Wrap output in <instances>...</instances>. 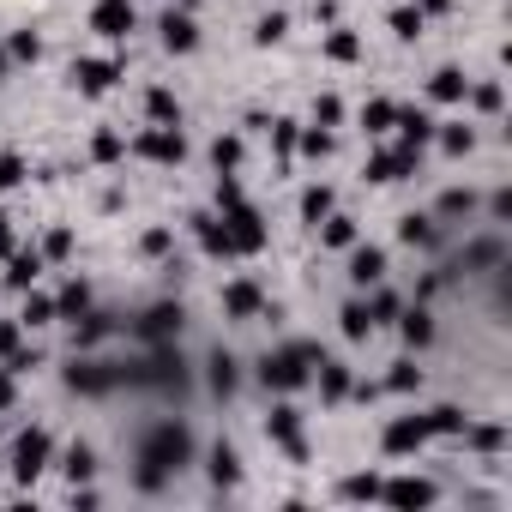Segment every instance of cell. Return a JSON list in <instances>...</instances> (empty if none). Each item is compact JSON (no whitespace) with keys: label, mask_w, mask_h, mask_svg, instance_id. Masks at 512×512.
I'll return each mask as SVG.
<instances>
[{"label":"cell","mask_w":512,"mask_h":512,"mask_svg":"<svg viewBox=\"0 0 512 512\" xmlns=\"http://www.w3.org/2000/svg\"><path fill=\"white\" fill-rule=\"evenodd\" d=\"M193 428L187 422H175V416H163V422H151L145 434H139V446H133V488L139 494H163L169 488V476H181L187 464H193Z\"/></svg>","instance_id":"obj_1"},{"label":"cell","mask_w":512,"mask_h":512,"mask_svg":"<svg viewBox=\"0 0 512 512\" xmlns=\"http://www.w3.org/2000/svg\"><path fill=\"white\" fill-rule=\"evenodd\" d=\"M320 356H326L320 344H278V350L260 356V386L278 392V398H296L302 386H314V362Z\"/></svg>","instance_id":"obj_2"},{"label":"cell","mask_w":512,"mask_h":512,"mask_svg":"<svg viewBox=\"0 0 512 512\" xmlns=\"http://www.w3.org/2000/svg\"><path fill=\"white\" fill-rule=\"evenodd\" d=\"M115 386H121V362H97L91 350H73L67 392H79V398H109Z\"/></svg>","instance_id":"obj_3"},{"label":"cell","mask_w":512,"mask_h":512,"mask_svg":"<svg viewBox=\"0 0 512 512\" xmlns=\"http://www.w3.org/2000/svg\"><path fill=\"white\" fill-rule=\"evenodd\" d=\"M49 464H55V434H49V428H25V434L13 440V476L31 488Z\"/></svg>","instance_id":"obj_4"},{"label":"cell","mask_w":512,"mask_h":512,"mask_svg":"<svg viewBox=\"0 0 512 512\" xmlns=\"http://www.w3.org/2000/svg\"><path fill=\"white\" fill-rule=\"evenodd\" d=\"M500 260H506V241H500V235H476V241L458 253V260H446L434 278H440V284H452V278H476V272H488V266H500Z\"/></svg>","instance_id":"obj_5"},{"label":"cell","mask_w":512,"mask_h":512,"mask_svg":"<svg viewBox=\"0 0 512 512\" xmlns=\"http://www.w3.org/2000/svg\"><path fill=\"white\" fill-rule=\"evenodd\" d=\"M181 326H187V308H181V302H151V308L133 320V338H139V344H175Z\"/></svg>","instance_id":"obj_6"},{"label":"cell","mask_w":512,"mask_h":512,"mask_svg":"<svg viewBox=\"0 0 512 512\" xmlns=\"http://www.w3.org/2000/svg\"><path fill=\"white\" fill-rule=\"evenodd\" d=\"M223 229H229V241H235V260H241V253H260V247H266V217L253 211L247 199L223 205Z\"/></svg>","instance_id":"obj_7"},{"label":"cell","mask_w":512,"mask_h":512,"mask_svg":"<svg viewBox=\"0 0 512 512\" xmlns=\"http://www.w3.org/2000/svg\"><path fill=\"white\" fill-rule=\"evenodd\" d=\"M133 151L145 157V163H163V169H175V163H187V133L181 127H145L139 139H133Z\"/></svg>","instance_id":"obj_8"},{"label":"cell","mask_w":512,"mask_h":512,"mask_svg":"<svg viewBox=\"0 0 512 512\" xmlns=\"http://www.w3.org/2000/svg\"><path fill=\"white\" fill-rule=\"evenodd\" d=\"M416 169H422V151H410V145H386V151H374V157H368L362 181H374V187H392V181H410Z\"/></svg>","instance_id":"obj_9"},{"label":"cell","mask_w":512,"mask_h":512,"mask_svg":"<svg viewBox=\"0 0 512 512\" xmlns=\"http://www.w3.org/2000/svg\"><path fill=\"white\" fill-rule=\"evenodd\" d=\"M428 440H434V434H428V416H392V422L380 428V452H386V458H416Z\"/></svg>","instance_id":"obj_10"},{"label":"cell","mask_w":512,"mask_h":512,"mask_svg":"<svg viewBox=\"0 0 512 512\" xmlns=\"http://www.w3.org/2000/svg\"><path fill=\"white\" fill-rule=\"evenodd\" d=\"M380 500L398 506V512H428L440 500V488L428 476H392V482H380Z\"/></svg>","instance_id":"obj_11"},{"label":"cell","mask_w":512,"mask_h":512,"mask_svg":"<svg viewBox=\"0 0 512 512\" xmlns=\"http://www.w3.org/2000/svg\"><path fill=\"white\" fill-rule=\"evenodd\" d=\"M266 434L296 458V464H308V440H302V410L284 398V404H272V416H266Z\"/></svg>","instance_id":"obj_12"},{"label":"cell","mask_w":512,"mask_h":512,"mask_svg":"<svg viewBox=\"0 0 512 512\" xmlns=\"http://www.w3.org/2000/svg\"><path fill=\"white\" fill-rule=\"evenodd\" d=\"M139 25V13H133V0H97L91 7V31L103 37V43H127V31Z\"/></svg>","instance_id":"obj_13"},{"label":"cell","mask_w":512,"mask_h":512,"mask_svg":"<svg viewBox=\"0 0 512 512\" xmlns=\"http://www.w3.org/2000/svg\"><path fill=\"white\" fill-rule=\"evenodd\" d=\"M344 253H350V272H344V278H350L356 290H374V284H386V247H374V241H368V247H362V241H350Z\"/></svg>","instance_id":"obj_14"},{"label":"cell","mask_w":512,"mask_h":512,"mask_svg":"<svg viewBox=\"0 0 512 512\" xmlns=\"http://www.w3.org/2000/svg\"><path fill=\"white\" fill-rule=\"evenodd\" d=\"M157 43H163L169 55H193V49H199V25H193V13H187V7H169V13L157 19Z\"/></svg>","instance_id":"obj_15"},{"label":"cell","mask_w":512,"mask_h":512,"mask_svg":"<svg viewBox=\"0 0 512 512\" xmlns=\"http://www.w3.org/2000/svg\"><path fill=\"white\" fill-rule=\"evenodd\" d=\"M121 73H127L121 61H91V55H79V61H73V85H79L85 97H109V91L121 85Z\"/></svg>","instance_id":"obj_16"},{"label":"cell","mask_w":512,"mask_h":512,"mask_svg":"<svg viewBox=\"0 0 512 512\" xmlns=\"http://www.w3.org/2000/svg\"><path fill=\"white\" fill-rule=\"evenodd\" d=\"M260 314H266V290L253 278L223 284V320H260Z\"/></svg>","instance_id":"obj_17"},{"label":"cell","mask_w":512,"mask_h":512,"mask_svg":"<svg viewBox=\"0 0 512 512\" xmlns=\"http://www.w3.org/2000/svg\"><path fill=\"white\" fill-rule=\"evenodd\" d=\"M121 332V320L115 314H103V308H85L79 320H73V350H97V344H109Z\"/></svg>","instance_id":"obj_18"},{"label":"cell","mask_w":512,"mask_h":512,"mask_svg":"<svg viewBox=\"0 0 512 512\" xmlns=\"http://www.w3.org/2000/svg\"><path fill=\"white\" fill-rule=\"evenodd\" d=\"M392 326H398V338H404L410 350H428V344H434V314H428V302H404V314H398Z\"/></svg>","instance_id":"obj_19"},{"label":"cell","mask_w":512,"mask_h":512,"mask_svg":"<svg viewBox=\"0 0 512 512\" xmlns=\"http://www.w3.org/2000/svg\"><path fill=\"white\" fill-rule=\"evenodd\" d=\"M235 386H241V362L229 350H211L205 356V392L211 398H235Z\"/></svg>","instance_id":"obj_20"},{"label":"cell","mask_w":512,"mask_h":512,"mask_svg":"<svg viewBox=\"0 0 512 512\" xmlns=\"http://www.w3.org/2000/svg\"><path fill=\"white\" fill-rule=\"evenodd\" d=\"M314 368H320L314 380H320V398H326V404H344V398L356 392V380H350V362H338V356H320Z\"/></svg>","instance_id":"obj_21"},{"label":"cell","mask_w":512,"mask_h":512,"mask_svg":"<svg viewBox=\"0 0 512 512\" xmlns=\"http://www.w3.org/2000/svg\"><path fill=\"white\" fill-rule=\"evenodd\" d=\"M205 476H211V488H235V482H241V452H235L229 440H211V452H205Z\"/></svg>","instance_id":"obj_22"},{"label":"cell","mask_w":512,"mask_h":512,"mask_svg":"<svg viewBox=\"0 0 512 512\" xmlns=\"http://www.w3.org/2000/svg\"><path fill=\"white\" fill-rule=\"evenodd\" d=\"M392 133H398V145L422 151V145L434 139V115H428V109H398V115H392Z\"/></svg>","instance_id":"obj_23"},{"label":"cell","mask_w":512,"mask_h":512,"mask_svg":"<svg viewBox=\"0 0 512 512\" xmlns=\"http://www.w3.org/2000/svg\"><path fill=\"white\" fill-rule=\"evenodd\" d=\"M193 235H199V253H205V260H235V241H229L223 217H193Z\"/></svg>","instance_id":"obj_24"},{"label":"cell","mask_w":512,"mask_h":512,"mask_svg":"<svg viewBox=\"0 0 512 512\" xmlns=\"http://www.w3.org/2000/svg\"><path fill=\"white\" fill-rule=\"evenodd\" d=\"M37 278H43V253H37V247H31V253L13 247V253H7V290L25 296V290H37Z\"/></svg>","instance_id":"obj_25"},{"label":"cell","mask_w":512,"mask_h":512,"mask_svg":"<svg viewBox=\"0 0 512 512\" xmlns=\"http://www.w3.org/2000/svg\"><path fill=\"white\" fill-rule=\"evenodd\" d=\"M464 91H470L464 67H434V73H428V97H434V103H464Z\"/></svg>","instance_id":"obj_26"},{"label":"cell","mask_w":512,"mask_h":512,"mask_svg":"<svg viewBox=\"0 0 512 512\" xmlns=\"http://www.w3.org/2000/svg\"><path fill=\"white\" fill-rule=\"evenodd\" d=\"M61 470H67V482L79 488V482H91L97 476V446L91 440H73L67 452H61Z\"/></svg>","instance_id":"obj_27"},{"label":"cell","mask_w":512,"mask_h":512,"mask_svg":"<svg viewBox=\"0 0 512 512\" xmlns=\"http://www.w3.org/2000/svg\"><path fill=\"white\" fill-rule=\"evenodd\" d=\"M398 241H404V247H434V241H440V223L422 217V211H410V217H398Z\"/></svg>","instance_id":"obj_28"},{"label":"cell","mask_w":512,"mask_h":512,"mask_svg":"<svg viewBox=\"0 0 512 512\" xmlns=\"http://www.w3.org/2000/svg\"><path fill=\"white\" fill-rule=\"evenodd\" d=\"M85 308H91V284L85 278H67L61 296H55V320H79Z\"/></svg>","instance_id":"obj_29"},{"label":"cell","mask_w":512,"mask_h":512,"mask_svg":"<svg viewBox=\"0 0 512 512\" xmlns=\"http://www.w3.org/2000/svg\"><path fill=\"white\" fill-rule=\"evenodd\" d=\"M19 326H25V332H43V326H55V296H43V290H25Z\"/></svg>","instance_id":"obj_30"},{"label":"cell","mask_w":512,"mask_h":512,"mask_svg":"<svg viewBox=\"0 0 512 512\" xmlns=\"http://www.w3.org/2000/svg\"><path fill=\"white\" fill-rule=\"evenodd\" d=\"M145 115H151L157 127H181V103H175V91L151 85V91H145Z\"/></svg>","instance_id":"obj_31"},{"label":"cell","mask_w":512,"mask_h":512,"mask_svg":"<svg viewBox=\"0 0 512 512\" xmlns=\"http://www.w3.org/2000/svg\"><path fill=\"white\" fill-rule=\"evenodd\" d=\"M362 302H368V320H374V332H380V326H392V320L404 314V296H398V290H380V284H374V296H362Z\"/></svg>","instance_id":"obj_32"},{"label":"cell","mask_w":512,"mask_h":512,"mask_svg":"<svg viewBox=\"0 0 512 512\" xmlns=\"http://www.w3.org/2000/svg\"><path fill=\"white\" fill-rule=\"evenodd\" d=\"M464 422H470V416H464L458 404H434V410H428V434H434V440H458Z\"/></svg>","instance_id":"obj_33"},{"label":"cell","mask_w":512,"mask_h":512,"mask_svg":"<svg viewBox=\"0 0 512 512\" xmlns=\"http://www.w3.org/2000/svg\"><path fill=\"white\" fill-rule=\"evenodd\" d=\"M434 139H440V151H446V157H470V151H476V127H464V121L434 127Z\"/></svg>","instance_id":"obj_34"},{"label":"cell","mask_w":512,"mask_h":512,"mask_svg":"<svg viewBox=\"0 0 512 512\" xmlns=\"http://www.w3.org/2000/svg\"><path fill=\"white\" fill-rule=\"evenodd\" d=\"M338 211V193L326 187V181H314L308 193H302V223H320V217H332Z\"/></svg>","instance_id":"obj_35"},{"label":"cell","mask_w":512,"mask_h":512,"mask_svg":"<svg viewBox=\"0 0 512 512\" xmlns=\"http://www.w3.org/2000/svg\"><path fill=\"white\" fill-rule=\"evenodd\" d=\"M470 211H476V193H470V187H446L440 205H434L440 223H458V217H470Z\"/></svg>","instance_id":"obj_36"},{"label":"cell","mask_w":512,"mask_h":512,"mask_svg":"<svg viewBox=\"0 0 512 512\" xmlns=\"http://www.w3.org/2000/svg\"><path fill=\"white\" fill-rule=\"evenodd\" d=\"M314 229H320V247H350V241H356V217H344V211L320 217Z\"/></svg>","instance_id":"obj_37"},{"label":"cell","mask_w":512,"mask_h":512,"mask_svg":"<svg viewBox=\"0 0 512 512\" xmlns=\"http://www.w3.org/2000/svg\"><path fill=\"white\" fill-rule=\"evenodd\" d=\"M338 320H344V338H350V344L374 338V320H368V302H362V296H356V302H344V308H338Z\"/></svg>","instance_id":"obj_38"},{"label":"cell","mask_w":512,"mask_h":512,"mask_svg":"<svg viewBox=\"0 0 512 512\" xmlns=\"http://www.w3.org/2000/svg\"><path fill=\"white\" fill-rule=\"evenodd\" d=\"M458 440H470L476 452H500V446H506V428H500V422H464Z\"/></svg>","instance_id":"obj_39"},{"label":"cell","mask_w":512,"mask_h":512,"mask_svg":"<svg viewBox=\"0 0 512 512\" xmlns=\"http://www.w3.org/2000/svg\"><path fill=\"white\" fill-rule=\"evenodd\" d=\"M296 151H302L308 163L332 157V127H302V133H296Z\"/></svg>","instance_id":"obj_40"},{"label":"cell","mask_w":512,"mask_h":512,"mask_svg":"<svg viewBox=\"0 0 512 512\" xmlns=\"http://www.w3.org/2000/svg\"><path fill=\"white\" fill-rule=\"evenodd\" d=\"M211 163H217V175H235L241 169V139L235 133H217L211 139Z\"/></svg>","instance_id":"obj_41"},{"label":"cell","mask_w":512,"mask_h":512,"mask_svg":"<svg viewBox=\"0 0 512 512\" xmlns=\"http://www.w3.org/2000/svg\"><path fill=\"white\" fill-rule=\"evenodd\" d=\"M326 55H332L338 67H350V61H362V37H356V31H332V37H326Z\"/></svg>","instance_id":"obj_42"},{"label":"cell","mask_w":512,"mask_h":512,"mask_svg":"<svg viewBox=\"0 0 512 512\" xmlns=\"http://www.w3.org/2000/svg\"><path fill=\"white\" fill-rule=\"evenodd\" d=\"M392 115H398V103H386V97H374V103H362V127L380 139V133H392Z\"/></svg>","instance_id":"obj_43"},{"label":"cell","mask_w":512,"mask_h":512,"mask_svg":"<svg viewBox=\"0 0 512 512\" xmlns=\"http://www.w3.org/2000/svg\"><path fill=\"white\" fill-rule=\"evenodd\" d=\"M338 494H344V500H356V506H362V500H380V476H374V470H356V476H344V488H338Z\"/></svg>","instance_id":"obj_44"},{"label":"cell","mask_w":512,"mask_h":512,"mask_svg":"<svg viewBox=\"0 0 512 512\" xmlns=\"http://www.w3.org/2000/svg\"><path fill=\"white\" fill-rule=\"evenodd\" d=\"M290 37V19L284 13H266L260 25H253V43H260V49H272V43H284Z\"/></svg>","instance_id":"obj_45"},{"label":"cell","mask_w":512,"mask_h":512,"mask_svg":"<svg viewBox=\"0 0 512 512\" xmlns=\"http://www.w3.org/2000/svg\"><path fill=\"white\" fill-rule=\"evenodd\" d=\"M422 25H428V19H422L416 7H398V13H392V37H398V43H416Z\"/></svg>","instance_id":"obj_46"},{"label":"cell","mask_w":512,"mask_h":512,"mask_svg":"<svg viewBox=\"0 0 512 512\" xmlns=\"http://www.w3.org/2000/svg\"><path fill=\"white\" fill-rule=\"evenodd\" d=\"M7 61H43V37L13 31V37H7Z\"/></svg>","instance_id":"obj_47"},{"label":"cell","mask_w":512,"mask_h":512,"mask_svg":"<svg viewBox=\"0 0 512 512\" xmlns=\"http://www.w3.org/2000/svg\"><path fill=\"white\" fill-rule=\"evenodd\" d=\"M422 386V368L404 356V362H392V374H386V392H416Z\"/></svg>","instance_id":"obj_48"},{"label":"cell","mask_w":512,"mask_h":512,"mask_svg":"<svg viewBox=\"0 0 512 512\" xmlns=\"http://www.w3.org/2000/svg\"><path fill=\"white\" fill-rule=\"evenodd\" d=\"M464 97H470V103H476V109H482V115H500V103H506V91H500V85H494V79H488V85H470V91H464Z\"/></svg>","instance_id":"obj_49"},{"label":"cell","mask_w":512,"mask_h":512,"mask_svg":"<svg viewBox=\"0 0 512 512\" xmlns=\"http://www.w3.org/2000/svg\"><path fill=\"white\" fill-rule=\"evenodd\" d=\"M91 157H97V163H121V157H127V139H121V133H97V139H91Z\"/></svg>","instance_id":"obj_50"},{"label":"cell","mask_w":512,"mask_h":512,"mask_svg":"<svg viewBox=\"0 0 512 512\" xmlns=\"http://www.w3.org/2000/svg\"><path fill=\"white\" fill-rule=\"evenodd\" d=\"M37 253H43V260H67V253H73V229H49Z\"/></svg>","instance_id":"obj_51"},{"label":"cell","mask_w":512,"mask_h":512,"mask_svg":"<svg viewBox=\"0 0 512 512\" xmlns=\"http://www.w3.org/2000/svg\"><path fill=\"white\" fill-rule=\"evenodd\" d=\"M296 133H302L296 121H272V151L278 157H296Z\"/></svg>","instance_id":"obj_52"},{"label":"cell","mask_w":512,"mask_h":512,"mask_svg":"<svg viewBox=\"0 0 512 512\" xmlns=\"http://www.w3.org/2000/svg\"><path fill=\"white\" fill-rule=\"evenodd\" d=\"M338 121H344V103L338 97H320L314 103V127H338Z\"/></svg>","instance_id":"obj_53"},{"label":"cell","mask_w":512,"mask_h":512,"mask_svg":"<svg viewBox=\"0 0 512 512\" xmlns=\"http://www.w3.org/2000/svg\"><path fill=\"white\" fill-rule=\"evenodd\" d=\"M19 181H25V157H13V151H7V157H0V193L19 187Z\"/></svg>","instance_id":"obj_54"},{"label":"cell","mask_w":512,"mask_h":512,"mask_svg":"<svg viewBox=\"0 0 512 512\" xmlns=\"http://www.w3.org/2000/svg\"><path fill=\"white\" fill-rule=\"evenodd\" d=\"M139 247L151 253V260H163V253L175 247V235H169V229H145V241H139Z\"/></svg>","instance_id":"obj_55"},{"label":"cell","mask_w":512,"mask_h":512,"mask_svg":"<svg viewBox=\"0 0 512 512\" xmlns=\"http://www.w3.org/2000/svg\"><path fill=\"white\" fill-rule=\"evenodd\" d=\"M19 344H25V326L19 320H0V356H13Z\"/></svg>","instance_id":"obj_56"},{"label":"cell","mask_w":512,"mask_h":512,"mask_svg":"<svg viewBox=\"0 0 512 512\" xmlns=\"http://www.w3.org/2000/svg\"><path fill=\"white\" fill-rule=\"evenodd\" d=\"M13 398H19V374H13V368H0V416L13 410Z\"/></svg>","instance_id":"obj_57"},{"label":"cell","mask_w":512,"mask_h":512,"mask_svg":"<svg viewBox=\"0 0 512 512\" xmlns=\"http://www.w3.org/2000/svg\"><path fill=\"white\" fill-rule=\"evenodd\" d=\"M7 368H13V374H31V368H43V356H37V350H25V344H19V350H13V356H7Z\"/></svg>","instance_id":"obj_58"},{"label":"cell","mask_w":512,"mask_h":512,"mask_svg":"<svg viewBox=\"0 0 512 512\" xmlns=\"http://www.w3.org/2000/svg\"><path fill=\"white\" fill-rule=\"evenodd\" d=\"M235 199H241V181H235V175H217V211L235 205Z\"/></svg>","instance_id":"obj_59"},{"label":"cell","mask_w":512,"mask_h":512,"mask_svg":"<svg viewBox=\"0 0 512 512\" xmlns=\"http://www.w3.org/2000/svg\"><path fill=\"white\" fill-rule=\"evenodd\" d=\"M488 211H494V217H500V223H506V217H512V187H500V193H494V199H488Z\"/></svg>","instance_id":"obj_60"},{"label":"cell","mask_w":512,"mask_h":512,"mask_svg":"<svg viewBox=\"0 0 512 512\" xmlns=\"http://www.w3.org/2000/svg\"><path fill=\"white\" fill-rule=\"evenodd\" d=\"M416 13H422V19H434V13H452V0H416Z\"/></svg>","instance_id":"obj_61"},{"label":"cell","mask_w":512,"mask_h":512,"mask_svg":"<svg viewBox=\"0 0 512 512\" xmlns=\"http://www.w3.org/2000/svg\"><path fill=\"white\" fill-rule=\"evenodd\" d=\"M7 253H13V223L0 217V260H7Z\"/></svg>","instance_id":"obj_62"},{"label":"cell","mask_w":512,"mask_h":512,"mask_svg":"<svg viewBox=\"0 0 512 512\" xmlns=\"http://www.w3.org/2000/svg\"><path fill=\"white\" fill-rule=\"evenodd\" d=\"M7 67H13V61H7V49H0V79H7Z\"/></svg>","instance_id":"obj_63"},{"label":"cell","mask_w":512,"mask_h":512,"mask_svg":"<svg viewBox=\"0 0 512 512\" xmlns=\"http://www.w3.org/2000/svg\"><path fill=\"white\" fill-rule=\"evenodd\" d=\"M175 7H193V0H175Z\"/></svg>","instance_id":"obj_64"}]
</instances>
